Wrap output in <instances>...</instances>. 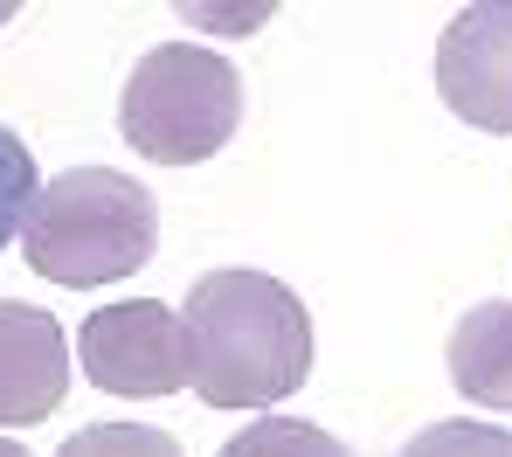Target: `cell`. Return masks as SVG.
<instances>
[{"label":"cell","instance_id":"3","mask_svg":"<svg viewBox=\"0 0 512 457\" xmlns=\"http://www.w3.org/2000/svg\"><path fill=\"white\" fill-rule=\"evenodd\" d=\"M243 125V77L229 56L160 42L132 63V84L118 97V132L153 167H201L215 160Z\"/></svg>","mask_w":512,"mask_h":457},{"label":"cell","instance_id":"9","mask_svg":"<svg viewBox=\"0 0 512 457\" xmlns=\"http://www.w3.org/2000/svg\"><path fill=\"white\" fill-rule=\"evenodd\" d=\"M402 457H512V430L457 416V423H429V430H416V437L402 444Z\"/></svg>","mask_w":512,"mask_h":457},{"label":"cell","instance_id":"1","mask_svg":"<svg viewBox=\"0 0 512 457\" xmlns=\"http://www.w3.org/2000/svg\"><path fill=\"white\" fill-rule=\"evenodd\" d=\"M187 388L208 409H277L312 374V312L270 271H208L187 291Z\"/></svg>","mask_w":512,"mask_h":457},{"label":"cell","instance_id":"5","mask_svg":"<svg viewBox=\"0 0 512 457\" xmlns=\"http://www.w3.org/2000/svg\"><path fill=\"white\" fill-rule=\"evenodd\" d=\"M436 97L478 132H512V0L450 14L436 42Z\"/></svg>","mask_w":512,"mask_h":457},{"label":"cell","instance_id":"12","mask_svg":"<svg viewBox=\"0 0 512 457\" xmlns=\"http://www.w3.org/2000/svg\"><path fill=\"white\" fill-rule=\"evenodd\" d=\"M0 457H28V451H21V444H7V437H0Z\"/></svg>","mask_w":512,"mask_h":457},{"label":"cell","instance_id":"2","mask_svg":"<svg viewBox=\"0 0 512 457\" xmlns=\"http://www.w3.org/2000/svg\"><path fill=\"white\" fill-rule=\"evenodd\" d=\"M160 250V201L118 167H70L35 187L28 222H21V257L49 284H118L146 271Z\"/></svg>","mask_w":512,"mask_h":457},{"label":"cell","instance_id":"10","mask_svg":"<svg viewBox=\"0 0 512 457\" xmlns=\"http://www.w3.org/2000/svg\"><path fill=\"white\" fill-rule=\"evenodd\" d=\"M56 457H180V444L153 423H84Z\"/></svg>","mask_w":512,"mask_h":457},{"label":"cell","instance_id":"6","mask_svg":"<svg viewBox=\"0 0 512 457\" xmlns=\"http://www.w3.org/2000/svg\"><path fill=\"white\" fill-rule=\"evenodd\" d=\"M70 395V340L42 305L0 298V430H35Z\"/></svg>","mask_w":512,"mask_h":457},{"label":"cell","instance_id":"11","mask_svg":"<svg viewBox=\"0 0 512 457\" xmlns=\"http://www.w3.org/2000/svg\"><path fill=\"white\" fill-rule=\"evenodd\" d=\"M35 153L0 125V250L21 236V222H28V201H35Z\"/></svg>","mask_w":512,"mask_h":457},{"label":"cell","instance_id":"4","mask_svg":"<svg viewBox=\"0 0 512 457\" xmlns=\"http://www.w3.org/2000/svg\"><path fill=\"white\" fill-rule=\"evenodd\" d=\"M77 361L90 388L104 395H132L153 402L187 388V333L167 298H125V305H97L77 333Z\"/></svg>","mask_w":512,"mask_h":457},{"label":"cell","instance_id":"7","mask_svg":"<svg viewBox=\"0 0 512 457\" xmlns=\"http://www.w3.org/2000/svg\"><path fill=\"white\" fill-rule=\"evenodd\" d=\"M450 381L478 409H512V298H485L450 326Z\"/></svg>","mask_w":512,"mask_h":457},{"label":"cell","instance_id":"8","mask_svg":"<svg viewBox=\"0 0 512 457\" xmlns=\"http://www.w3.org/2000/svg\"><path fill=\"white\" fill-rule=\"evenodd\" d=\"M215 457H353L319 423H298V416H256L243 437H229Z\"/></svg>","mask_w":512,"mask_h":457}]
</instances>
